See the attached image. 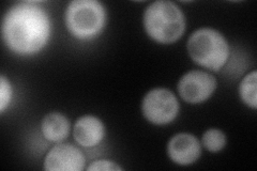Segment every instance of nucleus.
<instances>
[{"mask_svg":"<svg viewBox=\"0 0 257 171\" xmlns=\"http://www.w3.org/2000/svg\"><path fill=\"white\" fill-rule=\"evenodd\" d=\"M50 16L35 3L11 7L3 21V39L16 54L30 56L43 50L51 37Z\"/></svg>","mask_w":257,"mask_h":171,"instance_id":"nucleus-1","label":"nucleus"},{"mask_svg":"<svg viewBox=\"0 0 257 171\" xmlns=\"http://www.w3.org/2000/svg\"><path fill=\"white\" fill-rule=\"evenodd\" d=\"M144 27L156 42L171 44L182 37L186 30V18L175 3L159 0L148 6L145 11Z\"/></svg>","mask_w":257,"mask_h":171,"instance_id":"nucleus-2","label":"nucleus"},{"mask_svg":"<svg viewBox=\"0 0 257 171\" xmlns=\"http://www.w3.org/2000/svg\"><path fill=\"white\" fill-rule=\"evenodd\" d=\"M187 47L193 61L214 72L220 71L229 57L226 39L221 32L212 28H200L193 32Z\"/></svg>","mask_w":257,"mask_h":171,"instance_id":"nucleus-3","label":"nucleus"},{"mask_svg":"<svg viewBox=\"0 0 257 171\" xmlns=\"http://www.w3.org/2000/svg\"><path fill=\"white\" fill-rule=\"evenodd\" d=\"M66 25L70 34L78 40H91L105 26L106 11L96 0H74L69 4Z\"/></svg>","mask_w":257,"mask_h":171,"instance_id":"nucleus-4","label":"nucleus"},{"mask_svg":"<svg viewBox=\"0 0 257 171\" xmlns=\"http://www.w3.org/2000/svg\"><path fill=\"white\" fill-rule=\"evenodd\" d=\"M143 115L151 123L165 125L174 121L179 112V103L175 94L165 88H156L145 95Z\"/></svg>","mask_w":257,"mask_h":171,"instance_id":"nucleus-5","label":"nucleus"},{"mask_svg":"<svg viewBox=\"0 0 257 171\" xmlns=\"http://www.w3.org/2000/svg\"><path fill=\"white\" fill-rule=\"evenodd\" d=\"M177 89L183 101L199 104L207 101L215 91L216 79L205 71L193 70L181 77Z\"/></svg>","mask_w":257,"mask_h":171,"instance_id":"nucleus-6","label":"nucleus"},{"mask_svg":"<svg viewBox=\"0 0 257 171\" xmlns=\"http://www.w3.org/2000/svg\"><path fill=\"white\" fill-rule=\"evenodd\" d=\"M85 157L78 148L70 143H59L50 150L44 160L47 171H82Z\"/></svg>","mask_w":257,"mask_h":171,"instance_id":"nucleus-7","label":"nucleus"},{"mask_svg":"<svg viewBox=\"0 0 257 171\" xmlns=\"http://www.w3.org/2000/svg\"><path fill=\"white\" fill-rule=\"evenodd\" d=\"M167 154L176 164L187 166L199 158L202 154V148L194 135L180 133L173 136L168 141Z\"/></svg>","mask_w":257,"mask_h":171,"instance_id":"nucleus-8","label":"nucleus"},{"mask_svg":"<svg viewBox=\"0 0 257 171\" xmlns=\"http://www.w3.org/2000/svg\"><path fill=\"white\" fill-rule=\"evenodd\" d=\"M105 135L103 122L94 116L80 117L74 125L73 136L75 141L84 148H92L99 144Z\"/></svg>","mask_w":257,"mask_h":171,"instance_id":"nucleus-9","label":"nucleus"},{"mask_svg":"<svg viewBox=\"0 0 257 171\" xmlns=\"http://www.w3.org/2000/svg\"><path fill=\"white\" fill-rule=\"evenodd\" d=\"M41 129L48 141L59 142L70 134V121L60 112H51L44 117Z\"/></svg>","mask_w":257,"mask_h":171,"instance_id":"nucleus-10","label":"nucleus"},{"mask_svg":"<svg viewBox=\"0 0 257 171\" xmlns=\"http://www.w3.org/2000/svg\"><path fill=\"white\" fill-rule=\"evenodd\" d=\"M256 71L251 72L247 74L240 84V96L243 103H245L248 107L256 109L257 100H256Z\"/></svg>","mask_w":257,"mask_h":171,"instance_id":"nucleus-11","label":"nucleus"},{"mask_svg":"<svg viewBox=\"0 0 257 171\" xmlns=\"http://www.w3.org/2000/svg\"><path fill=\"white\" fill-rule=\"evenodd\" d=\"M203 144L208 151L219 152L226 144V136L218 128H209L203 135Z\"/></svg>","mask_w":257,"mask_h":171,"instance_id":"nucleus-12","label":"nucleus"},{"mask_svg":"<svg viewBox=\"0 0 257 171\" xmlns=\"http://www.w3.org/2000/svg\"><path fill=\"white\" fill-rule=\"evenodd\" d=\"M12 99V87L5 76L0 78V111L4 112Z\"/></svg>","mask_w":257,"mask_h":171,"instance_id":"nucleus-13","label":"nucleus"},{"mask_svg":"<svg viewBox=\"0 0 257 171\" xmlns=\"http://www.w3.org/2000/svg\"><path fill=\"white\" fill-rule=\"evenodd\" d=\"M87 170L89 171H119L122 170V168L119 165H117L115 161L107 160V159H99L92 161L89 165V167L87 168Z\"/></svg>","mask_w":257,"mask_h":171,"instance_id":"nucleus-14","label":"nucleus"}]
</instances>
